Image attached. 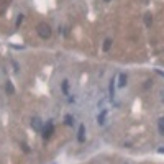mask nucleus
Wrapping results in <instances>:
<instances>
[{"label":"nucleus","mask_w":164,"mask_h":164,"mask_svg":"<svg viewBox=\"0 0 164 164\" xmlns=\"http://www.w3.org/2000/svg\"><path fill=\"white\" fill-rule=\"evenodd\" d=\"M104 2H110V0H104Z\"/></svg>","instance_id":"obj_17"},{"label":"nucleus","mask_w":164,"mask_h":164,"mask_svg":"<svg viewBox=\"0 0 164 164\" xmlns=\"http://www.w3.org/2000/svg\"><path fill=\"white\" fill-rule=\"evenodd\" d=\"M77 139H79V143H84V139H86V125H81V126H79Z\"/></svg>","instance_id":"obj_3"},{"label":"nucleus","mask_w":164,"mask_h":164,"mask_svg":"<svg viewBox=\"0 0 164 164\" xmlns=\"http://www.w3.org/2000/svg\"><path fill=\"white\" fill-rule=\"evenodd\" d=\"M108 92H110V97L113 99V95H115V81H112L110 82V87H108Z\"/></svg>","instance_id":"obj_9"},{"label":"nucleus","mask_w":164,"mask_h":164,"mask_svg":"<svg viewBox=\"0 0 164 164\" xmlns=\"http://www.w3.org/2000/svg\"><path fill=\"white\" fill-rule=\"evenodd\" d=\"M157 126H159V133H161V135H164V118H159Z\"/></svg>","instance_id":"obj_10"},{"label":"nucleus","mask_w":164,"mask_h":164,"mask_svg":"<svg viewBox=\"0 0 164 164\" xmlns=\"http://www.w3.org/2000/svg\"><path fill=\"white\" fill-rule=\"evenodd\" d=\"M157 151H159L161 154H164V148H159V149H157Z\"/></svg>","instance_id":"obj_16"},{"label":"nucleus","mask_w":164,"mask_h":164,"mask_svg":"<svg viewBox=\"0 0 164 164\" xmlns=\"http://www.w3.org/2000/svg\"><path fill=\"white\" fill-rule=\"evenodd\" d=\"M5 90H7V94H13V92H15L13 84H12L10 81H7V84H5Z\"/></svg>","instance_id":"obj_7"},{"label":"nucleus","mask_w":164,"mask_h":164,"mask_svg":"<svg viewBox=\"0 0 164 164\" xmlns=\"http://www.w3.org/2000/svg\"><path fill=\"white\" fill-rule=\"evenodd\" d=\"M112 48V39H105V43H104V51H110Z\"/></svg>","instance_id":"obj_12"},{"label":"nucleus","mask_w":164,"mask_h":164,"mask_svg":"<svg viewBox=\"0 0 164 164\" xmlns=\"http://www.w3.org/2000/svg\"><path fill=\"white\" fill-rule=\"evenodd\" d=\"M62 92H64L66 95L69 94V82H67V81H64V82H62Z\"/></svg>","instance_id":"obj_13"},{"label":"nucleus","mask_w":164,"mask_h":164,"mask_svg":"<svg viewBox=\"0 0 164 164\" xmlns=\"http://www.w3.org/2000/svg\"><path fill=\"white\" fill-rule=\"evenodd\" d=\"M64 121H66V125H69V126H71L72 123H74V117H72V115H66Z\"/></svg>","instance_id":"obj_11"},{"label":"nucleus","mask_w":164,"mask_h":164,"mask_svg":"<svg viewBox=\"0 0 164 164\" xmlns=\"http://www.w3.org/2000/svg\"><path fill=\"white\" fill-rule=\"evenodd\" d=\"M41 131H43V138H44V139L51 138V135L54 133V126H53V123H51V121H48L46 125L43 126V130H41Z\"/></svg>","instance_id":"obj_2"},{"label":"nucleus","mask_w":164,"mask_h":164,"mask_svg":"<svg viewBox=\"0 0 164 164\" xmlns=\"http://www.w3.org/2000/svg\"><path fill=\"white\" fill-rule=\"evenodd\" d=\"M126 81H128L126 74H123V72H121V74L118 75V87H125L126 86Z\"/></svg>","instance_id":"obj_5"},{"label":"nucleus","mask_w":164,"mask_h":164,"mask_svg":"<svg viewBox=\"0 0 164 164\" xmlns=\"http://www.w3.org/2000/svg\"><path fill=\"white\" fill-rule=\"evenodd\" d=\"M23 22V15H20V17L17 18V26H20V23Z\"/></svg>","instance_id":"obj_14"},{"label":"nucleus","mask_w":164,"mask_h":164,"mask_svg":"<svg viewBox=\"0 0 164 164\" xmlns=\"http://www.w3.org/2000/svg\"><path fill=\"white\" fill-rule=\"evenodd\" d=\"M156 72H157L159 75H163V77H164V71H161V69H156Z\"/></svg>","instance_id":"obj_15"},{"label":"nucleus","mask_w":164,"mask_h":164,"mask_svg":"<svg viewBox=\"0 0 164 164\" xmlns=\"http://www.w3.org/2000/svg\"><path fill=\"white\" fill-rule=\"evenodd\" d=\"M31 126L36 130V131H41V130H43V126H41V120H39V118H36V117L31 120Z\"/></svg>","instance_id":"obj_4"},{"label":"nucleus","mask_w":164,"mask_h":164,"mask_svg":"<svg viewBox=\"0 0 164 164\" xmlns=\"http://www.w3.org/2000/svg\"><path fill=\"white\" fill-rule=\"evenodd\" d=\"M151 23H153V17H151V13H146L144 15V25L151 26Z\"/></svg>","instance_id":"obj_8"},{"label":"nucleus","mask_w":164,"mask_h":164,"mask_svg":"<svg viewBox=\"0 0 164 164\" xmlns=\"http://www.w3.org/2000/svg\"><path fill=\"white\" fill-rule=\"evenodd\" d=\"M105 117H107V110H102V112H100V115L97 117V121H99L100 125H104V123H105Z\"/></svg>","instance_id":"obj_6"},{"label":"nucleus","mask_w":164,"mask_h":164,"mask_svg":"<svg viewBox=\"0 0 164 164\" xmlns=\"http://www.w3.org/2000/svg\"><path fill=\"white\" fill-rule=\"evenodd\" d=\"M38 35H39V38H43V39H46V38H49L51 36V26L48 25V23H39L38 25Z\"/></svg>","instance_id":"obj_1"}]
</instances>
